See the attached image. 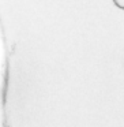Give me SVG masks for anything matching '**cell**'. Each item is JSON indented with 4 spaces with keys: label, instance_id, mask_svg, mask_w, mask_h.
Returning a JSON list of instances; mask_svg holds the SVG:
<instances>
[{
    "label": "cell",
    "instance_id": "obj_1",
    "mask_svg": "<svg viewBox=\"0 0 124 127\" xmlns=\"http://www.w3.org/2000/svg\"><path fill=\"white\" fill-rule=\"evenodd\" d=\"M113 1H115V4L119 7V8L124 10V0H113Z\"/></svg>",
    "mask_w": 124,
    "mask_h": 127
}]
</instances>
